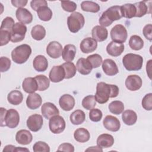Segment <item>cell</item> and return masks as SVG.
I'll list each match as a JSON object with an SVG mask.
<instances>
[{
    "label": "cell",
    "instance_id": "obj_1",
    "mask_svg": "<svg viewBox=\"0 0 152 152\" xmlns=\"http://www.w3.org/2000/svg\"><path fill=\"white\" fill-rule=\"evenodd\" d=\"M119 88L116 85L100 82L97 84L94 97L99 103L104 104L109 100V98L117 97L119 94Z\"/></svg>",
    "mask_w": 152,
    "mask_h": 152
},
{
    "label": "cell",
    "instance_id": "obj_2",
    "mask_svg": "<svg viewBox=\"0 0 152 152\" xmlns=\"http://www.w3.org/2000/svg\"><path fill=\"white\" fill-rule=\"evenodd\" d=\"M122 17L121 6L115 5L109 7L102 13L99 23L101 26L105 27L109 26L113 21L120 20Z\"/></svg>",
    "mask_w": 152,
    "mask_h": 152
},
{
    "label": "cell",
    "instance_id": "obj_3",
    "mask_svg": "<svg viewBox=\"0 0 152 152\" xmlns=\"http://www.w3.org/2000/svg\"><path fill=\"white\" fill-rule=\"evenodd\" d=\"M1 126H8L10 128L17 127L20 122V115L18 112L14 109L6 110L1 107Z\"/></svg>",
    "mask_w": 152,
    "mask_h": 152
},
{
    "label": "cell",
    "instance_id": "obj_4",
    "mask_svg": "<svg viewBox=\"0 0 152 152\" xmlns=\"http://www.w3.org/2000/svg\"><path fill=\"white\" fill-rule=\"evenodd\" d=\"M31 53V48L27 44H23L17 46L11 52L12 61L18 64L26 62Z\"/></svg>",
    "mask_w": 152,
    "mask_h": 152
},
{
    "label": "cell",
    "instance_id": "obj_5",
    "mask_svg": "<svg viewBox=\"0 0 152 152\" xmlns=\"http://www.w3.org/2000/svg\"><path fill=\"white\" fill-rule=\"evenodd\" d=\"M122 64L125 69L129 71H138L143 64L142 57L135 53H128L122 58Z\"/></svg>",
    "mask_w": 152,
    "mask_h": 152
},
{
    "label": "cell",
    "instance_id": "obj_6",
    "mask_svg": "<svg viewBox=\"0 0 152 152\" xmlns=\"http://www.w3.org/2000/svg\"><path fill=\"white\" fill-rule=\"evenodd\" d=\"M85 19L83 14L78 12H72L67 18L69 30L74 33L78 32L84 26Z\"/></svg>",
    "mask_w": 152,
    "mask_h": 152
},
{
    "label": "cell",
    "instance_id": "obj_7",
    "mask_svg": "<svg viewBox=\"0 0 152 152\" xmlns=\"http://www.w3.org/2000/svg\"><path fill=\"white\" fill-rule=\"evenodd\" d=\"M110 37L113 42L123 43L128 37L127 30L123 25L116 24L110 31Z\"/></svg>",
    "mask_w": 152,
    "mask_h": 152
},
{
    "label": "cell",
    "instance_id": "obj_8",
    "mask_svg": "<svg viewBox=\"0 0 152 152\" xmlns=\"http://www.w3.org/2000/svg\"><path fill=\"white\" fill-rule=\"evenodd\" d=\"M65 126L66 123L64 119L59 115L53 116L49 119V129L53 134L61 133L64 131Z\"/></svg>",
    "mask_w": 152,
    "mask_h": 152
},
{
    "label": "cell",
    "instance_id": "obj_9",
    "mask_svg": "<svg viewBox=\"0 0 152 152\" xmlns=\"http://www.w3.org/2000/svg\"><path fill=\"white\" fill-rule=\"evenodd\" d=\"M27 27L21 23H16L14 25L11 31V41L14 43L22 41L26 36Z\"/></svg>",
    "mask_w": 152,
    "mask_h": 152
},
{
    "label": "cell",
    "instance_id": "obj_10",
    "mask_svg": "<svg viewBox=\"0 0 152 152\" xmlns=\"http://www.w3.org/2000/svg\"><path fill=\"white\" fill-rule=\"evenodd\" d=\"M26 124L27 126L30 131L33 132H37L43 126V118L40 115L33 114L28 118Z\"/></svg>",
    "mask_w": 152,
    "mask_h": 152
},
{
    "label": "cell",
    "instance_id": "obj_11",
    "mask_svg": "<svg viewBox=\"0 0 152 152\" xmlns=\"http://www.w3.org/2000/svg\"><path fill=\"white\" fill-rule=\"evenodd\" d=\"M62 46L60 43L56 41L50 42L46 47V53L52 58H59L62 53Z\"/></svg>",
    "mask_w": 152,
    "mask_h": 152
},
{
    "label": "cell",
    "instance_id": "obj_12",
    "mask_svg": "<svg viewBox=\"0 0 152 152\" xmlns=\"http://www.w3.org/2000/svg\"><path fill=\"white\" fill-rule=\"evenodd\" d=\"M125 86L130 91H137L139 90L142 84L141 77L137 75H130L125 80Z\"/></svg>",
    "mask_w": 152,
    "mask_h": 152
},
{
    "label": "cell",
    "instance_id": "obj_13",
    "mask_svg": "<svg viewBox=\"0 0 152 152\" xmlns=\"http://www.w3.org/2000/svg\"><path fill=\"white\" fill-rule=\"evenodd\" d=\"M103 124L106 129L112 132L118 131L121 127L119 120L112 115H107L103 119Z\"/></svg>",
    "mask_w": 152,
    "mask_h": 152
},
{
    "label": "cell",
    "instance_id": "obj_14",
    "mask_svg": "<svg viewBox=\"0 0 152 152\" xmlns=\"http://www.w3.org/2000/svg\"><path fill=\"white\" fill-rule=\"evenodd\" d=\"M80 48L83 53H89L94 52L97 48V43L91 37H86L80 43Z\"/></svg>",
    "mask_w": 152,
    "mask_h": 152
},
{
    "label": "cell",
    "instance_id": "obj_15",
    "mask_svg": "<svg viewBox=\"0 0 152 152\" xmlns=\"http://www.w3.org/2000/svg\"><path fill=\"white\" fill-rule=\"evenodd\" d=\"M41 112L43 116L47 119H49L52 116L59 114V111L57 107L50 102H46L42 104Z\"/></svg>",
    "mask_w": 152,
    "mask_h": 152
},
{
    "label": "cell",
    "instance_id": "obj_16",
    "mask_svg": "<svg viewBox=\"0 0 152 152\" xmlns=\"http://www.w3.org/2000/svg\"><path fill=\"white\" fill-rule=\"evenodd\" d=\"M50 80L53 83H59L62 81L65 77V72L62 65L54 66L49 74Z\"/></svg>",
    "mask_w": 152,
    "mask_h": 152
},
{
    "label": "cell",
    "instance_id": "obj_17",
    "mask_svg": "<svg viewBox=\"0 0 152 152\" xmlns=\"http://www.w3.org/2000/svg\"><path fill=\"white\" fill-rule=\"evenodd\" d=\"M103 72L109 76H113L119 72V69L115 62L111 59H106L102 62Z\"/></svg>",
    "mask_w": 152,
    "mask_h": 152
},
{
    "label": "cell",
    "instance_id": "obj_18",
    "mask_svg": "<svg viewBox=\"0 0 152 152\" xmlns=\"http://www.w3.org/2000/svg\"><path fill=\"white\" fill-rule=\"evenodd\" d=\"M59 104L62 110L69 111L72 110L75 106V99L71 95L65 94L60 97Z\"/></svg>",
    "mask_w": 152,
    "mask_h": 152
},
{
    "label": "cell",
    "instance_id": "obj_19",
    "mask_svg": "<svg viewBox=\"0 0 152 152\" xmlns=\"http://www.w3.org/2000/svg\"><path fill=\"white\" fill-rule=\"evenodd\" d=\"M125 49L124 45L118 42L112 41L106 47V51L110 56L116 57L120 56Z\"/></svg>",
    "mask_w": 152,
    "mask_h": 152
},
{
    "label": "cell",
    "instance_id": "obj_20",
    "mask_svg": "<svg viewBox=\"0 0 152 152\" xmlns=\"http://www.w3.org/2000/svg\"><path fill=\"white\" fill-rule=\"evenodd\" d=\"M15 15L17 20L23 24H30L32 22L33 15L26 8H20L16 10Z\"/></svg>",
    "mask_w": 152,
    "mask_h": 152
},
{
    "label": "cell",
    "instance_id": "obj_21",
    "mask_svg": "<svg viewBox=\"0 0 152 152\" xmlns=\"http://www.w3.org/2000/svg\"><path fill=\"white\" fill-rule=\"evenodd\" d=\"M93 38L98 42H103L106 40L108 36L107 30L101 26H94L91 30Z\"/></svg>",
    "mask_w": 152,
    "mask_h": 152
},
{
    "label": "cell",
    "instance_id": "obj_22",
    "mask_svg": "<svg viewBox=\"0 0 152 152\" xmlns=\"http://www.w3.org/2000/svg\"><path fill=\"white\" fill-rule=\"evenodd\" d=\"M42 99L41 96L36 93H30L27 97L26 104L30 109L34 110L39 108L42 104Z\"/></svg>",
    "mask_w": 152,
    "mask_h": 152
},
{
    "label": "cell",
    "instance_id": "obj_23",
    "mask_svg": "<svg viewBox=\"0 0 152 152\" xmlns=\"http://www.w3.org/2000/svg\"><path fill=\"white\" fill-rule=\"evenodd\" d=\"M15 140L18 143L21 145H27L31 142L33 136L28 130L21 129L17 131L15 135Z\"/></svg>",
    "mask_w": 152,
    "mask_h": 152
},
{
    "label": "cell",
    "instance_id": "obj_24",
    "mask_svg": "<svg viewBox=\"0 0 152 152\" xmlns=\"http://www.w3.org/2000/svg\"><path fill=\"white\" fill-rule=\"evenodd\" d=\"M76 68L78 72L82 75L89 74L93 69V67L90 62L85 58H80L76 64Z\"/></svg>",
    "mask_w": 152,
    "mask_h": 152
},
{
    "label": "cell",
    "instance_id": "obj_25",
    "mask_svg": "<svg viewBox=\"0 0 152 152\" xmlns=\"http://www.w3.org/2000/svg\"><path fill=\"white\" fill-rule=\"evenodd\" d=\"M34 69L38 72L45 71L48 67V61L45 56L39 55L36 56L33 61Z\"/></svg>",
    "mask_w": 152,
    "mask_h": 152
},
{
    "label": "cell",
    "instance_id": "obj_26",
    "mask_svg": "<svg viewBox=\"0 0 152 152\" xmlns=\"http://www.w3.org/2000/svg\"><path fill=\"white\" fill-rule=\"evenodd\" d=\"M96 142L97 145L101 148H109L114 144V138L110 134H103L98 137Z\"/></svg>",
    "mask_w": 152,
    "mask_h": 152
},
{
    "label": "cell",
    "instance_id": "obj_27",
    "mask_svg": "<svg viewBox=\"0 0 152 152\" xmlns=\"http://www.w3.org/2000/svg\"><path fill=\"white\" fill-rule=\"evenodd\" d=\"M22 87L24 91L27 93H33L38 90L37 81L34 78H26L22 83Z\"/></svg>",
    "mask_w": 152,
    "mask_h": 152
},
{
    "label": "cell",
    "instance_id": "obj_28",
    "mask_svg": "<svg viewBox=\"0 0 152 152\" xmlns=\"http://www.w3.org/2000/svg\"><path fill=\"white\" fill-rule=\"evenodd\" d=\"M76 47L72 44H68L64 46L62 51V59L66 62H72L76 55Z\"/></svg>",
    "mask_w": 152,
    "mask_h": 152
},
{
    "label": "cell",
    "instance_id": "obj_29",
    "mask_svg": "<svg viewBox=\"0 0 152 152\" xmlns=\"http://www.w3.org/2000/svg\"><path fill=\"white\" fill-rule=\"evenodd\" d=\"M74 137L79 142H86L90 140V134L86 128H80L74 131Z\"/></svg>",
    "mask_w": 152,
    "mask_h": 152
},
{
    "label": "cell",
    "instance_id": "obj_30",
    "mask_svg": "<svg viewBox=\"0 0 152 152\" xmlns=\"http://www.w3.org/2000/svg\"><path fill=\"white\" fill-rule=\"evenodd\" d=\"M122 119L125 124L132 125L137 122V115L134 110H126L122 114Z\"/></svg>",
    "mask_w": 152,
    "mask_h": 152
},
{
    "label": "cell",
    "instance_id": "obj_31",
    "mask_svg": "<svg viewBox=\"0 0 152 152\" xmlns=\"http://www.w3.org/2000/svg\"><path fill=\"white\" fill-rule=\"evenodd\" d=\"M71 122L75 125H78L83 124L86 119L85 113L80 109L74 111L69 116Z\"/></svg>",
    "mask_w": 152,
    "mask_h": 152
},
{
    "label": "cell",
    "instance_id": "obj_32",
    "mask_svg": "<svg viewBox=\"0 0 152 152\" xmlns=\"http://www.w3.org/2000/svg\"><path fill=\"white\" fill-rule=\"evenodd\" d=\"M7 99L10 104L18 105L23 102V95L20 91L14 90L8 93Z\"/></svg>",
    "mask_w": 152,
    "mask_h": 152
},
{
    "label": "cell",
    "instance_id": "obj_33",
    "mask_svg": "<svg viewBox=\"0 0 152 152\" xmlns=\"http://www.w3.org/2000/svg\"><path fill=\"white\" fill-rule=\"evenodd\" d=\"M121 7L122 17L126 18H132L135 17L136 9L134 4H126L121 6Z\"/></svg>",
    "mask_w": 152,
    "mask_h": 152
},
{
    "label": "cell",
    "instance_id": "obj_34",
    "mask_svg": "<svg viewBox=\"0 0 152 152\" xmlns=\"http://www.w3.org/2000/svg\"><path fill=\"white\" fill-rule=\"evenodd\" d=\"M37 16L40 20L43 21H48L52 17V11L48 6L40 7L37 11Z\"/></svg>",
    "mask_w": 152,
    "mask_h": 152
},
{
    "label": "cell",
    "instance_id": "obj_35",
    "mask_svg": "<svg viewBox=\"0 0 152 152\" xmlns=\"http://www.w3.org/2000/svg\"><path fill=\"white\" fill-rule=\"evenodd\" d=\"M31 35L34 40H41L43 39L46 36V30L44 27L41 25H36L31 29Z\"/></svg>",
    "mask_w": 152,
    "mask_h": 152
},
{
    "label": "cell",
    "instance_id": "obj_36",
    "mask_svg": "<svg viewBox=\"0 0 152 152\" xmlns=\"http://www.w3.org/2000/svg\"><path fill=\"white\" fill-rule=\"evenodd\" d=\"M81 8L83 11L91 12H97L99 11L100 5L93 1H85L81 4Z\"/></svg>",
    "mask_w": 152,
    "mask_h": 152
},
{
    "label": "cell",
    "instance_id": "obj_37",
    "mask_svg": "<svg viewBox=\"0 0 152 152\" xmlns=\"http://www.w3.org/2000/svg\"><path fill=\"white\" fill-rule=\"evenodd\" d=\"M129 46L134 50H139L143 48L144 41L140 36L138 35H133L129 38Z\"/></svg>",
    "mask_w": 152,
    "mask_h": 152
},
{
    "label": "cell",
    "instance_id": "obj_38",
    "mask_svg": "<svg viewBox=\"0 0 152 152\" xmlns=\"http://www.w3.org/2000/svg\"><path fill=\"white\" fill-rule=\"evenodd\" d=\"M61 65L64 68L65 72V79H69L75 76L76 74L77 68L74 63L71 62H66Z\"/></svg>",
    "mask_w": 152,
    "mask_h": 152
},
{
    "label": "cell",
    "instance_id": "obj_39",
    "mask_svg": "<svg viewBox=\"0 0 152 152\" xmlns=\"http://www.w3.org/2000/svg\"><path fill=\"white\" fill-rule=\"evenodd\" d=\"M37 81L39 91H45L48 89L50 85L49 78L45 75H39L34 77Z\"/></svg>",
    "mask_w": 152,
    "mask_h": 152
},
{
    "label": "cell",
    "instance_id": "obj_40",
    "mask_svg": "<svg viewBox=\"0 0 152 152\" xmlns=\"http://www.w3.org/2000/svg\"><path fill=\"white\" fill-rule=\"evenodd\" d=\"M109 111L115 115H119L123 112L124 110V103L119 100H115L109 104Z\"/></svg>",
    "mask_w": 152,
    "mask_h": 152
},
{
    "label": "cell",
    "instance_id": "obj_41",
    "mask_svg": "<svg viewBox=\"0 0 152 152\" xmlns=\"http://www.w3.org/2000/svg\"><path fill=\"white\" fill-rule=\"evenodd\" d=\"M136 9V17H141L148 13V6L146 5L145 1H140L134 4Z\"/></svg>",
    "mask_w": 152,
    "mask_h": 152
},
{
    "label": "cell",
    "instance_id": "obj_42",
    "mask_svg": "<svg viewBox=\"0 0 152 152\" xmlns=\"http://www.w3.org/2000/svg\"><path fill=\"white\" fill-rule=\"evenodd\" d=\"M96 105V100L93 95L86 96L82 100V106L87 110H91Z\"/></svg>",
    "mask_w": 152,
    "mask_h": 152
},
{
    "label": "cell",
    "instance_id": "obj_43",
    "mask_svg": "<svg viewBox=\"0 0 152 152\" xmlns=\"http://www.w3.org/2000/svg\"><path fill=\"white\" fill-rule=\"evenodd\" d=\"M87 59L91 64L93 68H96L100 66L103 62L102 57L99 54H93L87 56Z\"/></svg>",
    "mask_w": 152,
    "mask_h": 152
},
{
    "label": "cell",
    "instance_id": "obj_44",
    "mask_svg": "<svg viewBox=\"0 0 152 152\" xmlns=\"http://www.w3.org/2000/svg\"><path fill=\"white\" fill-rule=\"evenodd\" d=\"M14 24L15 23H14V19L12 17H7L2 20L1 26L0 27V30H7L11 33L12 27Z\"/></svg>",
    "mask_w": 152,
    "mask_h": 152
},
{
    "label": "cell",
    "instance_id": "obj_45",
    "mask_svg": "<svg viewBox=\"0 0 152 152\" xmlns=\"http://www.w3.org/2000/svg\"><path fill=\"white\" fill-rule=\"evenodd\" d=\"M33 150L34 152H49L50 147L49 145L45 142L37 141L33 145Z\"/></svg>",
    "mask_w": 152,
    "mask_h": 152
},
{
    "label": "cell",
    "instance_id": "obj_46",
    "mask_svg": "<svg viewBox=\"0 0 152 152\" xmlns=\"http://www.w3.org/2000/svg\"><path fill=\"white\" fill-rule=\"evenodd\" d=\"M102 112L99 109L93 108L90 110L89 112V118L93 122H99L102 118Z\"/></svg>",
    "mask_w": 152,
    "mask_h": 152
},
{
    "label": "cell",
    "instance_id": "obj_47",
    "mask_svg": "<svg viewBox=\"0 0 152 152\" xmlns=\"http://www.w3.org/2000/svg\"><path fill=\"white\" fill-rule=\"evenodd\" d=\"M142 107L147 110L152 109V93H150L145 95L141 102Z\"/></svg>",
    "mask_w": 152,
    "mask_h": 152
},
{
    "label": "cell",
    "instance_id": "obj_48",
    "mask_svg": "<svg viewBox=\"0 0 152 152\" xmlns=\"http://www.w3.org/2000/svg\"><path fill=\"white\" fill-rule=\"evenodd\" d=\"M11 38V32L5 30H0V45L4 46L7 45Z\"/></svg>",
    "mask_w": 152,
    "mask_h": 152
},
{
    "label": "cell",
    "instance_id": "obj_49",
    "mask_svg": "<svg viewBox=\"0 0 152 152\" xmlns=\"http://www.w3.org/2000/svg\"><path fill=\"white\" fill-rule=\"evenodd\" d=\"M61 4L62 9L67 12H74L77 8V4L73 1H61Z\"/></svg>",
    "mask_w": 152,
    "mask_h": 152
},
{
    "label": "cell",
    "instance_id": "obj_50",
    "mask_svg": "<svg viewBox=\"0 0 152 152\" xmlns=\"http://www.w3.org/2000/svg\"><path fill=\"white\" fill-rule=\"evenodd\" d=\"M11 61L7 57L2 56L0 58V71L1 72L7 71L11 66Z\"/></svg>",
    "mask_w": 152,
    "mask_h": 152
},
{
    "label": "cell",
    "instance_id": "obj_51",
    "mask_svg": "<svg viewBox=\"0 0 152 152\" xmlns=\"http://www.w3.org/2000/svg\"><path fill=\"white\" fill-rule=\"evenodd\" d=\"M30 5L33 10L37 11L41 7L48 6V3L45 0H33L30 2Z\"/></svg>",
    "mask_w": 152,
    "mask_h": 152
},
{
    "label": "cell",
    "instance_id": "obj_52",
    "mask_svg": "<svg viewBox=\"0 0 152 152\" xmlns=\"http://www.w3.org/2000/svg\"><path fill=\"white\" fill-rule=\"evenodd\" d=\"M152 25L148 24L145 25L142 30V33L144 37L150 41L152 40Z\"/></svg>",
    "mask_w": 152,
    "mask_h": 152
},
{
    "label": "cell",
    "instance_id": "obj_53",
    "mask_svg": "<svg viewBox=\"0 0 152 152\" xmlns=\"http://www.w3.org/2000/svg\"><path fill=\"white\" fill-rule=\"evenodd\" d=\"M57 151H69L74 152V147L70 143H62L58 147Z\"/></svg>",
    "mask_w": 152,
    "mask_h": 152
},
{
    "label": "cell",
    "instance_id": "obj_54",
    "mask_svg": "<svg viewBox=\"0 0 152 152\" xmlns=\"http://www.w3.org/2000/svg\"><path fill=\"white\" fill-rule=\"evenodd\" d=\"M11 3L12 5L14 6L15 7H17L20 8L26 6L27 3V0H12Z\"/></svg>",
    "mask_w": 152,
    "mask_h": 152
},
{
    "label": "cell",
    "instance_id": "obj_55",
    "mask_svg": "<svg viewBox=\"0 0 152 152\" xmlns=\"http://www.w3.org/2000/svg\"><path fill=\"white\" fill-rule=\"evenodd\" d=\"M151 62H152V60H151V59L149 60V61H148V62L147 63V65H146V71H147V73L148 76L149 77L150 79H151V75H150Z\"/></svg>",
    "mask_w": 152,
    "mask_h": 152
},
{
    "label": "cell",
    "instance_id": "obj_56",
    "mask_svg": "<svg viewBox=\"0 0 152 152\" xmlns=\"http://www.w3.org/2000/svg\"><path fill=\"white\" fill-rule=\"evenodd\" d=\"M16 147L12 145H7L3 149V152L5 151H15Z\"/></svg>",
    "mask_w": 152,
    "mask_h": 152
},
{
    "label": "cell",
    "instance_id": "obj_57",
    "mask_svg": "<svg viewBox=\"0 0 152 152\" xmlns=\"http://www.w3.org/2000/svg\"><path fill=\"white\" fill-rule=\"evenodd\" d=\"M86 151H103L102 148L97 146L95 147H90L86 149Z\"/></svg>",
    "mask_w": 152,
    "mask_h": 152
},
{
    "label": "cell",
    "instance_id": "obj_58",
    "mask_svg": "<svg viewBox=\"0 0 152 152\" xmlns=\"http://www.w3.org/2000/svg\"><path fill=\"white\" fill-rule=\"evenodd\" d=\"M15 151H29V150L25 148H22L20 147H16Z\"/></svg>",
    "mask_w": 152,
    "mask_h": 152
}]
</instances>
